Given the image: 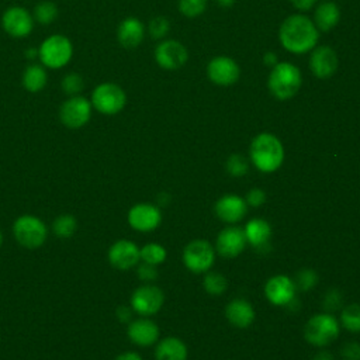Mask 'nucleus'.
Wrapping results in <instances>:
<instances>
[{"label": "nucleus", "mask_w": 360, "mask_h": 360, "mask_svg": "<svg viewBox=\"0 0 360 360\" xmlns=\"http://www.w3.org/2000/svg\"><path fill=\"white\" fill-rule=\"evenodd\" d=\"M248 240L240 226H228L222 229L217 238V252L222 257H236L245 249Z\"/></svg>", "instance_id": "a211bd4d"}, {"label": "nucleus", "mask_w": 360, "mask_h": 360, "mask_svg": "<svg viewBox=\"0 0 360 360\" xmlns=\"http://www.w3.org/2000/svg\"><path fill=\"white\" fill-rule=\"evenodd\" d=\"M90 103L97 112L103 115H115L124 110L127 104V93L120 84L104 82L93 89Z\"/></svg>", "instance_id": "39448f33"}, {"label": "nucleus", "mask_w": 360, "mask_h": 360, "mask_svg": "<svg viewBox=\"0 0 360 360\" xmlns=\"http://www.w3.org/2000/svg\"><path fill=\"white\" fill-rule=\"evenodd\" d=\"M340 322L345 329L353 333L360 332V304H350L343 308Z\"/></svg>", "instance_id": "c85d7f7f"}, {"label": "nucleus", "mask_w": 360, "mask_h": 360, "mask_svg": "<svg viewBox=\"0 0 360 360\" xmlns=\"http://www.w3.org/2000/svg\"><path fill=\"white\" fill-rule=\"evenodd\" d=\"M139 260V248L128 239H120L114 242L108 249V262L115 269L128 270L136 266Z\"/></svg>", "instance_id": "dca6fc26"}, {"label": "nucleus", "mask_w": 360, "mask_h": 360, "mask_svg": "<svg viewBox=\"0 0 360 360\" xmlns=\"http://www.w3.org/2000/svg\"><path fill=\"white\" fill-rule=\"evenodd\" d=\"M246 240L255 248H263L267 245L271 236V228L269 222L263 218H253L250 219L246 226L243 228Z\"/></svg>", "instance_id": "a878e982"}, {"label": "nucleus", "mask_w": 360, "mask_h": 360, "mask_svg": "<svg viewBox=\"0 0 360 360\" xmlns=\"http://www.w3.org/2000/svg\"><path fill=\"white\" fill-rule=\"evenodd\" d=\"M34 17L30 10L21 6L7 7L1 15V27L13 38H27L34 30Z\"/></svg>", "instance_id": "1a4fd4ad"}, {"label": "nucleus", "mask_w": 360, "mask_h": 360, "mask_svg": "<svg viewBox=\"0 0 360 360\" xmlns=\"http://www.w3.org/2000/svg\"><path fill=\"white\" fill-rule=\"evenodd\" d=\"M38 58L46 69H62L73 58V44L63 34H52L41 42Z\"/></svg>", "instance_id": "20e7f679"}, {"label": "nucleus", "mask_w": 360, "mask_h": 360, "mask_svg": "<svg viewBox=\"0 0 360 360\" xmlns=\"http://www.w3.org/2000/svg\"><path fill=\"white\" fill-rule=\"evenodd\" d=\"M76 228H77V221L73 215L70 214H63V215H59L58 218H55L53 224H52V231L56 236L62 238V239H66V238H70L75 232H76Z\"/></svg>", "instance_id": "cd10ccee"}, {"label": "nucleus", "mask_w": 360, "mask_h": 360, "mask_svg": "<svg viewBox=\"0 0 360 360\" xmlns=\"http://www.w3.org/2000/svg\"><path fill=\"white\" fill-rule=\"evenodd\" d=\"M214 210L219 219L228 224H235L246 215L248 204L236 194H225L215 202Z\"/></svg>", "instance_id": "6ab92c4d"}, {"label": "nucleus", "mask_w": 360, "mask_h": 360, "mask_svg": "<svg viewBox=\"0 0 360 360\" xmlns=\"http://www.w3.org/2000/svg\"><path fill=\"white\" fill-rule=\"evenodd\" d=\"M156 63L165 70H177L183 68L188 59L187 48L177 39H163L153 52Z\"/></svg>", "instance_id": "9b49d317"}, {"label": "nucleus", "mask_w": 360, "mask_h": 360, "mask_svg": "<svg viewBox=\"0 0 360 360\" xmlns=\"http://www.w3.org/2000/svg\"><path fill=\"white\" fill-rule=\"evenodd\" d=\"M60 87L63 90V93L69 97L79 96L84 89V80H83L82 75H79L76 72H70L63 76V79L60 82Z\"/></svg>", "instance_id": "2f4dec72"}, {"label": "nucleus", "mask_w": 360, "mask_h": 360, "mask_svg": "<svg viewBox=\"0 0 360 360\" xmlns=\"http://www.w3.org/2000/svg\"><path fill=\"white\" fill-rule=\"evenodd\" d=\"M297 287L294 280L284 274L273 276L264 285V294L267 300L274 305H288L295 297Z\"/></svg>", "instance_id": "f3484780"}, {"label": "nucleus", "mask_w": 360, "mask_h": 360, "mask_svg": "<svg viewBox=\"0 0 360 360\" xmlns=\"http://www.w3.org/2000/svg\"><path fill=\"white\" fill-rule=\"evenodd\" d=\"M58 6L51 0H42L37 3L32 11L34 20L41 25H49L58 18Z\"/></svg>", "instance_id": "bb28decb"}, {"label": "nucleus", "mask_w": 360, "mask_h": 360, "mask_svg": "<svg viewBox=\"0 0 360 360\" xmlns=\"http://www.w3.org/2000/svg\"><path fill=\"white\" fill-rule=\"evenodd\" d=\"M165 301L163 291L156 285H141L131 295V308L143 316L156 314Z\"/></svg>", "instance_id": "ddd939ff"}, {"label": "nucleus", "mask_w": 360, "mask_h": 360, "mask_svg": "<svg viewBox=\"0 0 360 360\" xmlns=\"http://www.w3.org/2000/svg\"><path fill=\"white\" fill-rule=\"evenodd\" d=\"M138 277L143 281H152L158 277V270L156 266L149 264V263H142L138 266Z\"/></svg>", "instance_id": "e433bc0d"}, {"label": "nucleus", "mask_w": 360, "mask_h": 360, "mask_svg": "<svg viewBox=\"0 0 360 360\" xmlns=\"http://www.w3.org/2000/svg\"><path fill=\"white\" fill-rule=\"evenodd\" d=\"M215 260V252L204 239L191 240L183 250V263L193 273L207 271Z\"/></svg>", "instance_id": "9d476101"}, {"label": "nucleus", "mask_w": 360, "mask_h": 360, "mask_svg": "<svg viewBox=\"0 0 360 360\" xmlns=\"http://www.w3.org/2000/svg\"><path fill=\"white\" fill-rule=\"evenodd\" d=\"M314 360H333V357L330 356V353L328 352H322L319 354H316V357Z\"/></svg>", "instance_id": "49530a36"}, {"label": "nucleus", "mask_w": 360, "mask_h": 360, "mask_svg": "<svg viewBox=\"0 0 360 360\" xmlns=\"http://www.w3.org/2000/svg\"><path fill=\"white\" fill-rule=\"evenodd\" d=\"M339 322L330 314L314 315L304 328V338L312 346L323 347L330 345L339 336Z\"/></svg>", "instance_id": "423d86ee"}, {"label": "nucleus", "mask_w": 360, "mask_h": 360, "mask_svg": "<svg viewBox=\"0 0 360 360\" xmlns=\"http://www.w3.org/2000/svg\"><path fill=\"white\" fill-rule=\"evenodd\" d=\"M235 1L236 0H215V3L218 4V6H221V7H232L233 4H235Z\"/></svg>", "instance_id": "a18cd8bd"}, {"label": "nucleus", "mask_w": 360, "mask_h": 360, "mask_svg": "<svg viewBox=\"0 0 360 360\" xmlns=\"http://www.w3.org/2000/svg\"><path fill=\"white\" fill-rule=\"evenodd\" d=\"M340 21V8L332 0L321 1L314 13V24L316 25L318 31L328 32L333 30L338 22Z\"/></svg>", "instance_id": "4be33fe9"}, {"label": "nucleus", "mask_w": 360, "mask_h": 360, "mask_svg": "<svg viewBox=\"0 0 360 360\" xmlns=\"http://www.w3.org/2000/svg\"><path fill=\"white\" fill-rule=\"evenodd\" d=\"M93 105L84 96H72L66 98L59 107L60 122L70 129H79L84 127L91 118Z\"/></svg>", "instance_id": "6e6552de"}, {"label": "nucleus", "mask_w": 360, "mask_h": 360, "mask_svg": "<svg viewBox=\"0 0 360 360\" xmlns=\"http://www.w3.org/2000/svg\"><path fill=\"white\" fill-rule=\"evenodd\" d=\"M13 232L17 242L28 249H37L44 245L48 236L45 224L34 215H21L14 221Z\"/></svg>", "instance_id": "0eeeda50"}, {"label": "nucleus", "mask_w": 360, "mask_h": 360, "mask_svg": "<svg viewBox=\"0 0 360 360\" xmlns=\"http://www.w3.org/2000/svg\"><path fill=\"white\" fill-rule=\"evenodd\" d=\"M291 4L298 10V11H308L315 6L318 0H290Z\"/></svg>", "instance_id": "a19ab883"}, {"label": "nucleus", "mask_w": 360, "mask_h": 360, "mask_svg": "<svg viewBox=\"0 0 360 360\" xmlns=\"http://www.w3.org/2000/svg\"><path fill=\"white\" fill-rule=\"evenodd\" d=\"M141 260L153 266H158L166 259V249L159 243H148L139 249Z\"/></svg>", "instance_id": "c756f323"}, {"label": "nucleus", "mask_w": 360, "mask_h": 360, "mask_svg": "<svg viewBox=\"0 0 360 360\" xmlns=\"http://www.w3.org/2000/svg\"><path fill=\"white\" fill-rule=\"evenodd\" d=\"M301 83V70L291 62H278L271 68L267 79L270 93L280 101L292 98L300 91Z\"/></svg>", "instance_id": "7ed1b4c3"}, {"label": "nucleus", "mask_w": 360, "mask_h": 360, "mask_svg": "<svg viewBox=\"0 0 360 360\" xmlns=\"http://www.w3.org/2000/svg\"><path fill=\"white\" fill-rule=\"evenodd\" d=\"M225 315L236 328H248L255 321V309L252 304L243 298L232 300L225 308Z\"/></svg>", "instance_id": "5701e85b"}, {"label": "nucleus", "mask_w": 360, "mask_h": 360, "mask_svg": "<svg viewBox=\"0 0 360 360\" xmlns=\"http://www.w3.org/2000/svg\"><path fill=\"white\" fill-rule=\"evenodd\" d=\"M342 356L346 360H360V345L357 342H347L342 347Z\"/></svg>", "instance_id": "58836bf2"}, {"label": "nucleus", "mask_w": 360, "mask_h": 360, "mask_svg": "<svg viewBox=\"0 0 360 360\" xmlns=\"http://www.w3.org/2000/svg\"><path fill=\"white\" fill-rule=\"evenodd\" d=\"M308 63L315 77L326 80L332 77L338 70L339 60L335 49H332L328 45H318L311 51Z\"/></svg>", "instance_id": "4468645a"}, {"label": "nucleus", "mask_w": 360, "mask_h": 360, "mask_svg": "<svg viewBox=\"0 0 360 360\" xmlns=\"http://www.w3.org/2000/svg\"><path fill=\"white\" fill-rule=\"evenodd\" d=\"M128 338L132 343L146 347L153 345L159 338V328L158 325L146 318L135 319L128 326Z\"/></svg>", "instance_id": "412c9836"}, {"label": "nucleus", "mask_w": 360, "mask_h": 360, "mask_svg": "<svg viewBox=\"0 0 360 360\" xmlns=\"http://www.w3.org/2000/svg\"><path fill=\"white\" fill-rule=\"evenodd\" d=\"M263 63H264L266 66H269V68L276 66V65L278 63L277 55H276L274 52H266V53L263 55Z\"/></svg>", "instance_id": "37998d69"}, {"label": "nucleus", "mask_w": 360, "mask_h": 360, "mask_svg": "<svg viewBox=\"0 0 360 360\" xmlns=\"http://www.w3.org/2000/svg\"><path fill=\"white\" fill-rule=\"evenodd\" d=\"M1 243H3V235H1V232H0V246H1Z\"/></svg>", "instance_id": "de8ad7c7"}, {"label": "nucleus", "mask_w": 360, "mask_h": 360, "mask_svg": "<svg viewBox=\"0 0 360 360\" xmlns=\"http://www.w3.org/2000/svg\"><path fill=\"white\" fill-rule=\"evenodd\" d=\"M207 77L214 84L232 86L240 77V68L231 56L219 55L208 62Z\"/></svg>", "instance_id": "f8f14e48"}, {"label": "nucleus", "mask_w": 360, "mask_h": 360, "mask_svg": "<svg viewBox=\"0 0 360 360\" xmlns=\"http://www.w3.org/2000/svg\"><path fill=\"white\" fill-rule=\"evenodd\" d=\"M115 360H142V357L135 352H125V353L120 354Z\"/></svg>", "instance_id": "c03bdc74"}, {"label": "nucleus", "mask_w": 360, "mask_h": 360, "mask_svg": "<svg viewBox=\"0 0 360 360\" xmlns=\"http://www.w3.org/2000/svg\"><path fill=\"white\" fill-rule=\"evenodd\" d=\"M318 283V274L311 269H302L295 274V287L297 290L307 291L311 290Z\"/></svg>", "instance_id": "c9c22d12"}, {"label": "nucleus", "mask_w": 360, "mask_h": 360, "mask_svg": "<svg viewBox=\"0 0 360 360\" xmlns=\"http://www.w3.org/2000/svg\"><path fill=\"white\" fill-rule=\"evenodd\" d=\"M226 172L233 177L245 176L249 172V162L240 153H233L226 160Z\"/></svg>", "instance_id": "473e14b6"}, {"label": "nucleus", "mask_w": 360, "mask_h": 360, "mask_svg": "<svg viewBox=\"0 0 360 360\" xmlns=\"http://www.w3.org/2000/svg\"><path fill=\"white\" fill-rule=\"evenodd\" d=\"M162 221V212L156 205L141 202L135 204L128 212L129 225L139 232H150L159 226Z\"/></svg>", "instance_id": "2eb2a0df"}, {"label": "nucleus", "mask_w": 360, "mask_h": 360, "mask_svg": "<svg viewBox=\"0 0 360 360\" xmlns=\"http://www.w3.org/2000/svg\"><path fill=\"white\" fill-rule=\"evenodd\" d=\"M249 155L256 169L263 173H271L281 166L284 160V148L276 135L262 132L252 139Z\"/></svg>", "instance_id": "f03ea898"}, {"label": "nucleus", "mask_w": 360, "mask_h": 360, "mask_svg": "<svg viewBox=\"0 0 360 360\" xmlns=\"http://www.w3.org/2000/svg\"><path fill=\"white\" fill-rule=\"evenodd\" d=\"M202 285L205 288V291L211 295H219L222 294L226 287H228V281L226 278L221 274V273H217V271H208L205 276H204V280H202Z\"/></svg>", "instance_id": "7c9ffc66"}, {"label": "nucleus", "mask_w": 360, "mask_h": 360, "mask_svg": "<svg viewBox=\"0 0 360 360\" xmlns=\"http://www.w3.org/2000/svg\"><path fill=\"white\" fill-rule=\"evenodd\" d=\"M246 204L250 207H260L266 201V193L260 188H252L246 194Z\"/></svg>", "instance_id": "4c0bfd02"}, {"label": "nucleus", "mask_w": 360, "mask_h": 360, "mask_svg": "<svg viewBox=\"0 0 360 360\" xmlns=\"http://www.w3.org/2000/svg\"><path fill=\"white\" fill-rule=\"evenodd\" d=\"M132 308L129 307H118L117 308V318L121 321V322H129L131 316H132V312H131Z\"/></svg>", "instance_id": "79ce46f5"}, {"label": "nucleus", "mask_w": 360, "mask_h": 360, "mask_svg": "<svg viewBox=\"0 0 360 360\" xmlns=\"http://www.w3.org/2000/svg\"><path fill=\"white\" fill-rule=\"evenodd\" d=\"M338 297H340L339 294H338V291H329L328 292V295L325 297V308H326V311H335L338 307H339V304L340 302H335V298H338Z\"/></svg>", "instance_id": "ea45409f"}, {"label": "nucleus", "mask_w": 360, "mask_h": 360, "mask_svg": "<svg viewBox=\"0 0 360 360\" xmlns=\"http://www.w3.org/2000/svg\"><path fill=\"white\" fill-rule=\"evenodd\" d=\"M278 39L285 51L302 55L318 45L319 31L309 17L304 14H291L281 22L278 28Z\"/></svg>", "instance_id": "f257e3e1"}, {"label": "nucleus", "mask_w": 360, "mask_h": 360, "mask_svg": "<svg viewBox=\"0 0 360 360\" xmlns=\"http://www.w3.org/2000/svg\"><path fill=\"white\" fill-rule=\"evenodd\" d=\"M145 38V25L136 17L124 18L117 28V39L121 46L134 49L141 45Z\"/></svg>", "instance_id": "aec40b11"}, {"label": "nucleus", "mask_w": 360, "mask_h": 360, "mask_svg": "<svg viewBox=\"0 0 360 360\" xmlns=\"http://www.w3.org/2000/svg\"><path fill=\"white\" fill-rule=\"evenodd\" d=\"M170 31V22L166 17L158 15L152 18L148 24V32L153 39H162L165 38Z\"/></svg>", "instance_id": "f704fd0d"}, {"label": "nucleus", "mask_w": 360, "mask_h": 360, "mask_svg": "<svg viewBox=\"0 0 360 360\" xmlns=\"http://www.w3.org/2000/svg\"><path fill=\"white\" fill-rule=\"evenodd\" d=\"M208 0H179V11L188 18L201 15L207 8Z\"/></svg>", "instance_id": "72a5a7b5"}, {"label": "nucleus", "mask_w": 360, "mask_h": 360, "mask_svg": "<svg viewBox=\"0 0 360 360\" xmlns=\"http://www.w3.org/2000/svg\"><path fill=\"white\" fill-rule=\"evenodd\" d=\"M48 83L46 68L41 63H30L21 76V84L28 93H39Z\"/></svg>", "instance_id": "b1692460"}, {"label": "nucleus", "mask_w": 360, "mask_h": 360, "mask_svg": "<svg viewBox=\"0 0 360 360\" xmlns=\"http://www.w3.org/2000/svg\"><path fill=\"white\" fill-rule=\"evenodd\" d=\"M156 360H186L187 347L179 338H165L155 349Z\"/></svg>", "instance_id": "393cba45"}]
</instances>
